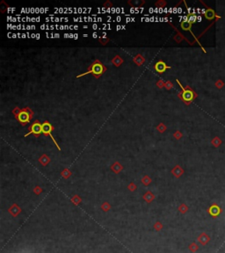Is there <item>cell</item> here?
<instances>
[{"label":"cell","instance_id":"1","mask_svg":"<svg viewBox=\"0 0 225 253\" xmlns=\"http://www.w3.org/2000/svg\"><path fill=\"white\" fill-rule=\"evenodd\" d=\"M106 71H107L106 66L101 63L99 60H95L93 63L89 66V68H88L86 72L82 73L80 75H78L77 78H78L83 77V76H85V75H88V74H92L95 78H99Z\"/></svg>","mask_w":225,"mask_h":253},{"label":"cell","instance_id":"2","mask_svg":"<svg viewBox=\"0 0 225 253\" xmlns=\"http://www.w3.org/2000/svg\"><path fill=\"white\" fill-rule=\"evenodd\" d=\"M177 83L179 84V86H180L181 89H182V92H179L178 95V98H179L184 103H186L187 105H189V104L193 101V99L196 98L195 92H193V90H192L189 86H187L186 88L183 87V85L180 84V82H179L178 80H177Z\"/></svg>","mask_w":225,"mask_h":253},{"label":"cell","instance_id":"3","mask_svg":"<svg viewBox=\"0 0 225 253\" xmlns=\"http://www.w3.org/2000/svg\"><path fill=\"white\" fill-rule=\"evenodd\" d=\"M33 116V111L30 107H25L21 109L16 119L22 126H26L27 123L31 121Z\"/></svg>","mask_w":225,"mask_h":253},{"label":"cell","instance_id":"4","mask_svg":"<svg viewBox=\"0 0 225 253\" xmlns=\"http://www.w3.org/2000/svg\"><path fill=\"white\" fill-rule=\"evenodd\" d=\"M29 128V132L27 134L25 135V136H28L30 135H33L34 137H39L41 134H42V124H41V122L39 121H35L32 125L28 126Z\"/></svg>","mask_w":225,"mask_h":253},{"label":"cell","instance_id":"5","mask_svg":"<svg viewBox=\"0 0 225 253\" xmlns=\"http://www.w3.org/2000/svg\"><path fill=\"white\" fill-rule=\"evenodd\" d=\"M55 129V127L52 126L49 122H48V121H45L43 123H42V134L45 135V136H50L51 137V139H52V141L55 142V144L56 145V148L60 150L61 149V148H60V146L58 145V143L56 142V139L53 137V135H52V131Z\"/></svg>","mask_w":225,"mask_h":253},{"label":"cell","instance_id":"6","mask_svg":"<svg viewBox=\"0 0 225 253\" xmlns=\"http://www.w3.org/2000/svg\"><path fill=\"white\" fill-rule=\"evenodd\" d=\"M154 68H155L156 71H157L158 73H160V74L161 73H164L166 70L171 69L170 66L166 65V63H164V62H163V61H158V63L155 64Z\"/></svg>","mask_w":225,"mask_h":253},{"label":"cell","instance_id":"7","mask_svg":"<svg viewBox=\"0 0 225 253\" xmlns=\"http://www.w3.org/2000/svg\"><path fill=\"white\" fill-rule=\"evenodd\" d=\"M220 213H221V209H220V207H219L218 206L213 205L210 206V208H209V214H210L212 216L215 217V216L219 215Z\"/></svg>","mask_w":225,"mask_h":253},{"label":"cell","instance_id":"8","mask_svg":"<svg viewBox=\"0 0 225 253\" xmlns=\"http://www.w3.org/2000/svg\"><path fill=\"white\" fill-rule=\"evenodd\" d=\"M181 26V28L185 31H191V27H192V24L190 22L187 21V16L184 18V20L181 22L180 24Z\"/></svg>","mask_w":225,"mask_h":253},{"label":"cell","instance_id":"9","mask_svg":"<svg viewBox=\"0 0 225 253\" xmlns=\"http://www.w3.org/2000/svg\"><path fill=\"white\" fill-rule=\"evenodd\" d=\"M133 61H134V63H136V65L141 66V65H143V64L144 63L145 59L142 55H136L134 57Z\"/></svg>","mask_w":225,"mask_h":253},{"label":"cell","instance_id":"10","mask_svg":"<svg viewBox=\"0 0 225 253\" xmlns=\"http://www.w3.org/2000/svg\"><path fill=\"white\" fill-rule=\"evenodd\" d=\"M112 63H113L116 67H120V66L123 63V59H122L121 56L116 55V56H114V57L112 58Z\"/></svg>","mask_w":225,"mask_h":253},{"label":"cell","instance_id":"11","mask_svg":"<svg viewBox=\"0 0 225 253\" xmlns=\"http://www.w3.org/2000/svg\"><path fill=\"white\" fill-rule=\"evenodd\" d=\"M215 12H214L213 10H211V9L207 10L206 13H205V17H206L208 19H213V18H215Z\"/></svg>","mask_w":225,"mask_h":253},{"label":"cell","instance_id":"12","mask_svg":"<svg viewBox=\"0 0 225 253\" xmlns=\"http://www.w3.org/2000/svg\"><path fill=\"white\" fill-rule=\"evenodd\" d=\"M187 21L190 22L191 24L194 23L197 19V16L195 15L194 13H189L188 15L187 16Z\"/></svg>","mask_w":225,"mask_h":253},{"label":"cell","instance_id":"13","mask_svg":"<svg viewBox=\"0 0 225 253\" xmlns=\"http://www.w3.org/2000/svg\"><path fill=\"white\" fill-rule=\"evenodd\" d=\"M50 160H49V158L46 156V155H43L41 158H40V162H41V163L42 164V165H46V164H48V163L49 162Z\"/></svg>","mask_w":225,"mask_h":253},{"label":"cell","instance_id":"14","mask_svg":"<svg viewBox=\"0 0 225 253\" xmlns=\"http://www.w3.org/2000/svg\"><path fill=\"white\" fill-rule=\"evenodd\" d=\"M129 3L133 6H141L144 4V1H129Z\"/></svg>","mask_w":225,"mask_h":253},{"label":"cell","instance_id":"15","mask_svg":"<svg viewBox=\"0 0 225 253\" xmlns=\"http://www.w3.org/2000/svg\"><path fill=\"white\" fill-rule=\"evenodd\" d=\"M157 128H158V130L160 133H164V132H165V130H166V126H165L164 124H163V123H160L158 126H157Z\"/></svg>","mask_w":225,"mask_h":253},{"label":"cell","instance_id":"16","mask_svg":"<svg viewBox=\"0 0 225 253\" xmlns=\"http://www.w3.org/2000/svg\"><path fill=\"white\" fill-rule=\"evenodd\" d=\"M112 170H114L116 172H119L121 170V166L118 163H116L113 166H112Z\"/></svg>","mask_w":225,"mask_h":253},{"label":"cell","instance_id":"17","mask_svg":"<svg viewBox=\"0 0 225 253\" xmlns=\"http://www.w3.org/2000/svg\"><path fill=\"white\" fill-rule=\"evenodd\" d=\"M164 87H165L167 90H171V89L173 87V84H172V82L167 81V82H165V85H164Z\"/></svg>","mask_w":225,"mask_h":253},{"label":"cell","instance_id":"18","mask_svg":"<svg viewBox=\"0 0 225 253\" xmlns=\"http://www.w3.org/2000/svg\"><path fill=\"white\" fill-rule=\"evenodd\" d=\"M165 4H166V2H165V1H163V0H160V1H158V2L156 3V5H157L158 7H164Z\"/></svg>","mask_w":225,"mask_h":253},{"label":"cell","instance_id":"19","mask_svg":"<svg viewBox=\"0 0 225 253\" xmlns=\"http://www.w3.org/2000/svg\"><path fill=\"white\" fill-rule=\"evenodd\" d=\"M20 111H21V109H19V107H15L13 110V115H14V117L16 118L17 116L19 115V113L20 112Z\"/></svg>","mask_w":225,"mask_h":253},{"label":"cell","instance_id":"20","mask_svg":"<svg viewBox=\"0 0 225 253\" xmlns=\"http://www.w3.org/2000/svg\"><path fill=\"white\" fill-rule=\"evenodd\" d=\"M157 85H158V88H163V87H164L165 83H164L163 80H159V81L157 83Z\"/></svg>","mask_w":225,"mask_h":253},{"label":"cell","instance_id":"21","mask_svg":"<svg viewBox=\"0 0 225 253\" xmlns=\"http://www.w3.org/2000/svg\"><path fill=\"white\" fill-rule=\"evenodd\" d=\"M99 41L101 42V44H103V45H105V44H107L108 41H109V39L108 38H100L99 39Z\"/></svg>","mask_w":225,"mask_h":253},{"label":"cell","instance_id":"22","mask_svg":"<svg viewBox=\"0 0 225 253\" xmlns=\"http://www.w3.org/2000/svg\"><path fill=\"white\" fill-rule=\"evenodd\" d=\"M181 136H182V134H181L179 131H177V132L174 133V137H175L176 139H180Z\"/></svg>","mask_w":225,"mask_h":253},{"label":"cell","instance_id":"23","mask_svg":"<svg viewBox=\"0 0 225 253\" xmlns=\"http://www.w3.org/2000/svg\"><path fill=\"white\" fill-rule=\"evenodd\" d=\"M104 5H105V6H107V5H109V6L111 7V6H112V4H111L110 2H107V3H106V4H105Z\"/></svg>","mask_w":225,"mask_h":253},{"label":"cell","instance_id":"24","mask_svg":"<svg viewBox=\"0 0 225 253\" xmlns=\"http://www.w3.org/2000/svg\"><path fill=\"white\" fill-rule=\"evenodd\" d=\"M68 175H69V172H68V171H65V172H64V177H65V178H68V177H69Z\"/></svg>","mask_w":225,"mask_h":253}]
</instances>
